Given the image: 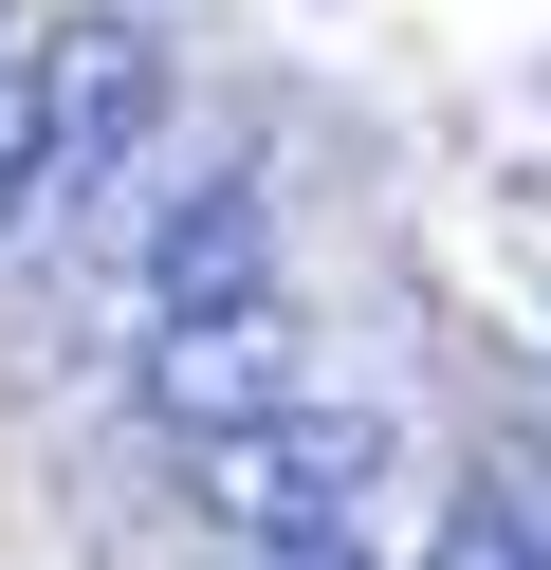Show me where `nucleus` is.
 <instances>
[{"instance_id":"1","label":"nucleus","mask_w":551,"mask_h":570,"mask_svg":"<svg viewBox=\"0 0 551 570\" xmlns=\"http://www.w3.org/2000/svg\"><path fill=\"white\" fill-rule=\"evenodd\" d=\"M147 129H166V19L147 0H73L37 38V222L19 239H73L147 166Z\"/></svg>"},{"instance_id":"5","label":"nucleus","mask_w":551,"mask_h":570,"mask_svg":"<svg viewBox=\"0 0 551 570\" xmlns=\"http://www.w3.org/2000/svg\"><path fill=\"white\" fill-rule=\"evenodd\" d=\"M423 570H551V515H533V497H496V479H478L460 515H441V552H423Z\"/></svg>"},{"instance_id":"7","label":"nucleus","mask_w":551,"mask_h":570,"mask_svg":"<svg viewBox=\"0 0 551 570\" xmlns=\"http://www.w3.org/2000/svg\"><path fill=\"white\" fill-rule=\"evenodd\" d=\"M239 570H367V515L350 533H239Z\"/></svg>"},{"instance_id":"4","label":"nucleus","mask_w":551,"mask_h":570,"mask_svg":"<svg viewBox=\"0 0 551 570\" xmlns=\"http://www.w3.org/2000/svg\"><path fill=\"white\" fill-rule=\"evenodd\" d=\"M220 295H276V185H239V166L147 222V332L166 313H220Z\"/></svg>"},{"instance_id":"2","label":"nucleus","mask_w":551,"mask_h":570,"mask_svg":"<svg viewBox=\"0 0 551 570\" xmlns=\"http://www.w3.org/2000/svg\"><path fill=\"white\" fill-rule=\"evenodd\" d=\"M367 479H386V405H313V386L276 423H239V442H203V515L220 533H350Z\"/></svg>"},{"instance_id":"3","label":"nucleus","mask_w":551,"mask_h":570,"mask_svg":"<svg viewBox=\"0 0 551 570\" xmlns=\"http://www.w3.org/2000/svg\"><path fill=\"white\" fill-rule=\"evenodd\" d=\"M294 368H313V332H294V295H220V313H166L129 368V405L166 423V442H239V423L294 405Z\"/></svg>"},{"instance_id":"6","label":"nucleus","mask_w":551,"mask_h":570,"mask_svg":"<svg viewBox=\"0 0 551 570\" xmlns=\"http://www.w3.org/2000/svg\"><path fill=\"white\" fill-rule=\"evenodd\" d=\"M37 222V56H0V239Z\"/></svg>"}]
</instances>
